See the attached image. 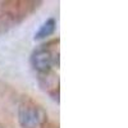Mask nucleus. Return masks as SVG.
<instances>
[{
  "mask_svg": "<svg viewBox=\"0 0 128 128\" xmlns=\"http://www.w3.org/2000/svg\"><path fill=\"white\" fill-rule=\"evenodd\" d=\"M52 62H54V59H52L51 52L46 49L37 50L34 54V56H32L34 67L40 72H48L52 66Z\"/></svg>",
  "mask_w": 128,
  "mask_h": 128,
  "instance_id": "f03ea898",
  "label": "nucleus"
},
{
  "mask_svg": "<svg viewBox=\"0 0 128 128\" xmlns=\"http://www.w3.org/2000/svg\"><path fill=\"white\" fill-rule=\"evenodd\" d=\"M55 30V20L54 19H49L41 26L40 31L37 32V35L35 36L36 38H44L46 36H50Z\"/></svg>",
  "mask_w": 128,
  "mask_h": 128,
  "instance_id": "7ed1b4c3",
  "label": "nucleus"
},
{
  "mask_svg": "<svg viewBox=\"0 0 128 128\" xmlns=\"http://www.w3.org/2000/svg\"><path fill=\"white\" fill-rule=\"evenodd\" d=\"M18 120L23 128H40L46 120V114L40 106L26 102L18 110Z\"/></svg>",
  "mask_w": 128,
  "mask_h": 128,
  "instance_id": "f257e3e1",
  "label": "nucleus"
}]
</instances>
